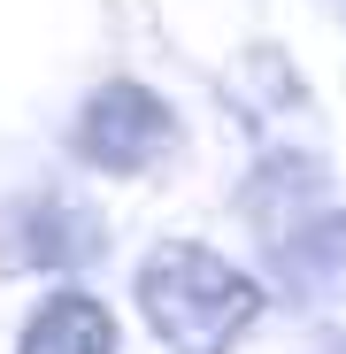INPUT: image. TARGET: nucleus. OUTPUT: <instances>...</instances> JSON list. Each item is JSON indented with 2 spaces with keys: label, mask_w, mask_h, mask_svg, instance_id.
<instances>
[{
  "label": "nucleus",
  "mask_w": 346,
  "mask_h": 354,
  "mask_svg": "<svg viewBox=\"0 0 346 354\" xmlns=\"http://www.w3.org/2000/svg\"><path fill=\"white\" fill-rule=\"evenodd\" d=\"M316 354H346V324H338V331H323V346H316Z\"/></svg>",
  "instance_id": "nucleus-7"
},
{
  "label": "nucleus",
  "mask_w": 346,
  "mask_h": 354,
  "mask_svg": "<svg viewBox=\"0 0 346 354\" xmlns=\"http://www.w3.org/2000/svg\"><path fill=\"white\" fill-rule=\"evenodd\" d=\"M262 285L285 308H323L346 292V208L323 201L300 223H285L277 239H262Z\"/></svg>",
  "instance_id": "nucleus-4"
},
{
  "label": "nucleus",
  "mask_w": 346,
  "mask_h": 354,
  "mask_svg": "<svg viewBox=\"0 0 346 354\" xmlns=\"http://www.w3.org/2000/svg\"><path fill=\"white\" fill-rule=\"evenodd\" d=\"M323 201H331V162L308 154V147H262L254 169H247V185H239V216L262 239H277L285 223H300Z\"/></svg>",
  "instance_id": "nucleus-5"
},
{
  "label": "nucleus",
  "mask_w": 346,
  "mask_h": 354,
  "mask_svg": "<svg viewBox=\"0 0 346 354\" xmlns=\"http://www.w3.org/2000/svg\"><path fill=\"white\" fill-rule=\"evenodd\" d=\"M323 8H331V16H338V24H346V0H323Z\"/></svg>",
  "instance_id": "nucleus-8"
},
{
  "label": "nucleus",
  "mask_w": 346,
  "mask_h": 354,
  "mask_svg": "<svg viewBox=\"0 0 346 354\" xmlns=\"http://www.w3.org/2000/svg\"><path fill=\"white\" fill-rule=\"evenodd\" d=\"M108 254V223L77 193H23L0 216V270H85Z\"/></svg>",
  "instance_id": "nucleus-3"
},
{
  "label": "nucleus",
  "mask_w": 346,
  "mask_h": 354,
  "mask_svg": "<svg viewBox=\"0 0 346 354\" xmlns=\"http://www.w3.org/2000/svg\"><path fill=\"white\" fill-rule=\"evenodd\" d=\"M115 346H124V331H115L108 301L85 292V285L46 292L23 316V331H16V354H115Z\"/></svg>",
  "instance_id": "nucleus-6"
},
{
  "label": "nucleus",
  "mask_w": 346,
  "mask_h": 354,
  "mask_svg": "<svg viewBox=\"0 0 346 354\" xmlns=\"http://www.w3.org/2000/svg\"><path fill=\"white\" fill-rule=\"evenodd\" d=\"M131 301L169 354H231L269 308V285L200 239H162L131 270Z\"/></svg>",
  "instance_id": "nucleus-1"
},
{
  "label": "nucleus",
  "mask_w": 346,
  "mask_h": 354,
  "mask_svg": "<svg viewBox=\"0 0 346 354\" xmlns=\"http://www.w3.org/2000/svg\"><path fill=\"white\" fill-rule=\"evenodd\" d=\"M185 139L177 108H169L154 85L139 77H108L77 100V124H70V154L100 177H146L154 162H169Z\"/></svg>",
  "instance_id": "nucleus-2"
}]
</instances>
